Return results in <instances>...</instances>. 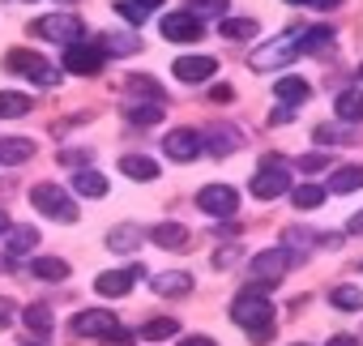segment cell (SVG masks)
<instances>
[{"label":"cell","instance_id":"6da1fadb","mask_svg":"<svg viewBox=\"0 0 363 346\" xmlns=\"http://www.w3.org/2000/svg\"><path fill=\"white\" fill-rule=\"evenodd\" d=\"M231 320H235L240 329H248V337H252L257 346H265V342L274 337V303H269L261 291H244V295H235V303H231Z\"/></svg>","mask_w":363,"mask_h":346},{"label":"cell","instance_id":"7a4b0ae2","mask_svg":"<svg viewBox=\"0 0 363 346\" xmlns=\"http://www.w3.org/2000/svg\"><path fill=\"white\" fill-rule=\"evenodd\" d=\"M299 257H295V248H286V244H278V248H265V252H257L252 257V265H248V282H252V291H274L286 274H291V265H295Z\"/></svg>","mask_w":363,"mask_h":346},{"label":"cell","instance_id":"3957f363","mask_svg":"<svg viewBox=\"0 0 363 346\" xmlns=\"http://www.w3.org/2000/svg\"><path fill=\"white\" fill-rule=\"evenodd\" d=\"M30 201H35V210L43 214V218H52V223H77V201L60 189V184H35L30 189Z\"/></svg>","mask_w":363,"mask_h":346},{"label":"cell","instance_id":"277c9868","mask_svg":"<svg viewBox=\"0 0 363 346\" xmlns=\"http://www.w3.org/2000/svg\"><path fill=\"white\" fill-rule=\"evenodd\" d=\"M5 69H9L13 77L35 82V86H56V82H60V73H56L39 52H30V48H13V52L5 56Z\"/></svg>","mask_w":363,"mask_h":346},{"label":"cell","instance_id":"5b68a950","mask_svg":"<svg viewBox=\"0 0 363 346\" xmlns=\"http://www.w3.org/2000/svg\"><path fill=\"white\" fill-rule=\"evenodd\" d=\"M303 52H299V30H286V35H278L274 43H265V48H257L252 56H248V65L257 69V73H265V69H282V65H291V60H299Z\"/></svg>","mask_w":363,"mask_h":346},{"label":"cell","instance_id":"8992f818","mask_svg":"<svg viewBox=\"0 0 363 346\" xmlns=\"http://www.w3.org/2000/svg\"><path fill=\"white\" fill-rule=\"evenodd\" d=\"M252 197L257 201H274V197H282V193H291V171L278 162V158H265L261 162V171L252 176Z\"/></svg>","mask_w":363,"mask_h":346},{"label":"cell","instance_id":"52a82bcc","mask_svg":"<svg viewBox=\"0 0 363 346\" xmlns=\"http://www.w3.org/2000/svg\"><path fill=\"white\" fill-rule=\"evenodd\" d=\"M35 35L69 48V43H82V39H86V26H82V18H73V13H48V18L35 22Z\"/></svg>","mask_w":363,"mask_h":346},{"label":"cell","instance_id":"ba28073f","mask_svg":"<svg viewBox=\"0 0 363 346\" xmlns=\"http://www.w3.org/2000/svg\"><path fill=\"white\" fill-rule=\"evenodd\" d=\"M103 65H107V52L99 48V43H69L65 48V69L69 73H82V77H94V73H103Z\"/></svg>","mask_w":363,"mask_h":346},{"label":"cell","instance_id":"9c48e42d","mask_svg":"<svg viewBox=\"0 0 363 346\" xmlns=\"http://www.w3.org/2000/svg\"><path fill=\"white\" fill-rule=\"evenodd\" d=\"M197 210L210 214V218H231V214L240 210V193H235L231 184H206V189L197 193Z\"/></svg>","mask_w":363,"mask_h":346},{"label":"cell","instance_id":"30bf717a","mask_svg":"<svg viewBox=\"0 0 363 346\" xmlns=\"http://www.w3.org/2000/svg\"><path fill=\"white\" fill-rule=\"evenodd\" d=\"M73 333H77V337H107V342H116L120 320H116V312L90 308V312H77V316H73Z\"/></svg>","mask_w":363,"mask_h":346},{"label":"cell","instance_id":"8fae6325","mask_svg":"<svg viewBox=\"0 0 363 346\" xmlns=\"http://www.w3.org/2000/svg\"><path fill=\"white\" fill-rule=\"evenodd\" d=\"M162 39H167V43H197V39H201V18L189 13V9L162 13Z\"/></svg>","mask_w":363,"mask_h":346},{"label":"cell","instance_id":"7c38bea8","mask_svg":"<svg viewBox=\"0 0 363 346\" xmlns=\"http://www.w3.org/2000/svg\"><path fill=\"white\" fill-rule=\"evenodd\" d=\"M162 154L175 158V162H193L197 154H206L201 133H197V128H171V133L162 137Z\"/></svg>","mask_w":363,"mask_h":346},{"label":"cell","instance_id":"4fadbf2b","mask_svg":"<svg viewBox=\"0 0 363 346\" xmlns=\"http://www.w3.org/2000/svg\"><path fill=\"white\" fill-rule=\"evenodd\" d=\"M137 278H145V269L141 265H128V269H103L99 278H94V291L99 295H107V299H120V295H128L133 291V282Z\"/></svg>","mask_w":363,"mask_h":346},{"label":"cell","instance_id":"5bb4252c","mask_svg":"<svg viewBox=\"0 0 363 346\" xmlns=\"http://www.w3.org/2000/svg\"><path fill=\"white\" fill-rule=\"evenodd\" d=\"M171 73L184 82V86H201V82H210V77L218 73V60H214V56H179V60L171 65Z\"/></svg>","mask_w":363,"mask_h":346},{"label":"cell","instance_id":"9a60e30c","mask_svg":"<svg viewBox=\"0 0 363 346\" xmlns=\"http://www.w3.org/2000/svg\"><path fill=\"white\" fill-rule=\"evenodd\" d=\"M201 145H206L210 154L227 158V154H235V150H240V128H231V124H210V128L201 133Z\"/></svg>","mask_w":363,"mask_h":346},{"label":"cell","instance_id":"2e32d148","mask_svg":"<svg viewBox=\"0 0 363 346\" xmlns=\"http://www.w3.org/2000/svg\"><path fill=\"white\" fill-rule=\"evenodd\" d=\"M150 240H154L158 248H167V252H189V248H193L189 227H179V223H158V227L150 231Z\"/></svg>","mask_w":363,"mask_h":346},{"label":"cell","instance_id":"e0dca14e","mask_svg":"<svg viewBox=\"0 0 363 346\" xmlns=\"http://www.w3.org/2000/svg\"><path fill=\"white\" fill-rule=\"evenodd\" d=\"M333 116L342 124H363V86H346L337 99H333Z\"/></svg>","mask_w":363,"mask_h":346},{"label":"cell","instance_id":"ac0fdd59","mask_svg":"<svg viewBox=\"0 0 363 346\" xmlns=\"http://www.w3.org/2000/svg\"><path fill=\"white\" fill-rule=\"evenodd\" d=\"M150 286H154V295H162V299H179V295H189V291H193V274L171 269V274H158Z\"/></svg>","mask_w":363,"mask_h":346},{"label":"cell","instance_id":"d6986e66","mask_svg":"<svg viewBox=\"0 0 363 346\" xmlns=\"http://www.w3.org/2000/svg\"><path fill=\"white\" fill-rule=\"evenodd\" d=\"M308 94H312V86L303 82V77H274V99L278 103H286V107H299V103H308Z\"/></svg>","mask_w":363,"mask_h":346},{"label":"cell","instance_id":"ffe728a7","mask_svg":"<svg viewBox=\"0 0 363 346\" xmlns=\"http://www.w3.org/2000/svg\"><path fill=\"white\" fill-rule=\"evenodd\" d=\"M120 171H124L128 180H137V184L158 180V162H154V158H145V154H124V158H120Z\"/></svg>","mask_w":363,"mask_h":346},{"label":"cell","instance_id":"44dd1931","mask_svg":"<svg viewBox=\"0 0 363 346\" xmlns=\"http://www.w3.org/2000/svg\"><path fill=\"white\" fill-rule=\"evenodd\" d=\"M162 116H167V103H128V107H124V120L137 124V128H150V124H158Z\"/></svg>","mask_w":363,"mask_h":346},{"label":"cell","instance_id":"7402d4cb","mask_svg":"<svg viewBox=\"0 0 363 346\" xmlns=\"http://www.w3.org/2000/svg\"><path fill=\"white\" fill-rule=\"evenodd\" d=\"M359 189H363V167H337L325 184V193H359Z\"/></svg>","mask_w":363,"mask_h":346},{"label":"cell","instance_id":"603a6c76","mask_svg":"<svg viewBox=\"0 0 363 346\" xmlns=\"http://www.w3.org/2000/svg\"><path fill=\"white\" fill-rule=\"evenodd\" d=\"M30 278H39V282H65V278H69V261H60V257H39V261H30Z\"/></svg>","mask_w":363,"mask_h":346},{"label":"cell","instance_id":"cb8c5ba5","mask_svg":"<svg viewBox=\"0 0 363 346\" xmlns=\"http://www.w3.org/2000/svg\"><path fill=\"white\" fill-rule=\"evenodd\" d=\"M30 154H35V141H26V137H0V162H5V167H18Z\"/></svg>","mask_w":363,"mask_h":346},{"label":"cell","instance_id":"d4e9b609","mask_svg":"<svg viewBox=\"0 0 363 346\" xmlns=\"http://www.w3.org/2000/svg\"><path fill=\"white\" fill-rule=\"evenodd\" d=\"M329 43H333V26H308V30H299V52L303 56H316Z\"/></svg>","mask_w":363,"mask_h":346},{"label":"cell","instance_id":"484cf974","mask_svg":"<svg viewBox=\"0 0 363 346\" xmlns=\"http://www.w3.org/2000/svg\"><path fill=\"white\" fill-rule=\"evenodd\" d=\"M73 189L82 197H107V176H99L94 167H82L77 176H73Z\"/></svg>","mask_w":363,"mask_h":346},{"label":"cell","instance_id":"4316f807","mask_svg":"<svg viewBox=\"0 0 363 346\" xmlns=\"http://www.w3.org/2000/svg\"><path fill=\"white\" fill-rule=\"evenodd\" d=\"M218 30H223V39L244 43V39H257V30H261V26H257L252 18H223V26H218Z\"/></svg>","mask_w":363,"mask_h":346},{"label":"cell","instance_id":"83f0119b","mask_svg":"<svg viewBox=\"0 0 363 346\" xmlns=\"http://www.w3.org/2000/svg\"><path fill=\"white\" fill-rule=\"evenodd\" d=\"M329 303H333L337 312H363V291L350 286V282H346V286H333V291H329Z\"/></svg>","mask_w":363,"mask_h":346},{"label":"cell","instance_id":"f1b7e54d","mask_svg":"<svg viewBox=\"0 0 363 346\" xmlns=\"http://www.w3.org/2000/svg\"><path fill=\"white\" fill-rule=\"evenodd\" d=\"M35 103H30V94H13V90H0V120H18V116H26Z\"/></svg>","mask_w":363,"mask_h":346},{"label":"cell","instance_id":"f546056e","mask_svg":"<svg viewBox=\"0 0 363 346\" xmlns=\"http://www.w3.org/2000/svg\"><path fill=\"white\" fill-rule=\"evenodd\" d=\"M325 197H329V193H325L320 184H299V189H291V206H295V210H320Z\"/></svg>","mask_w":363,"mask_h":346},{"label":"cell","instance_id":"4dcf8cb0","mask_svg":"<svg viewBox=\"0 0 363 346\" xmlns=\"http://www.w3.org/2000/svg\"><path fill=\"white\" fill-rule=\"evenodd\" d=\"M107 248H111V252H137V248H141V231H137V227H111Z\"/></svg>","mask_w":363,"mask_h":346},{"label":"cell","instance_id":"1f68e13d","mask_svg":"<svg viewBox=\"0 0 363 346\" xmlns=\"http://www.w3.org/2000/svg\"><path fill=\"white\" fill-rule=\"evenodd\" d=\"M128 94H150V103H167V90L154 77H145V73H133L128 77Z\"/></svg>","mask_w":363,"mask_h":346},{"label":"cell","instance_id":"d6a6232c","mask_svg":"<svg viewBox=\"0 0 363 346\" xmlns=\"http://www.w3.org/2000/svg\"><path fill=\"white\" fill-rule=\"evenodd\" d=\"M35 244H39V231L35 227H9V252L13 257H26Z\"/></svg>","mask_w":363,"mask_h":346},{"label":"cell","instance_id":"836d02e7","mask_svg":"<svg viewBox=\"0 0 363 346\" xmlns=\"http://www.w3.org/2000/svg\"><path fill=\"white\" fill-rule=\"evenodd\" d=\"M175 333H179V320L175 316H158V320L141 325V337L145 342H162V337H175Z\"/></svg>","mask_w":363,"mask_h":346},{"label":"cell","instance_id":"e575fe53","mask_svg":"<svg viewBox=\"0 0 363 346\" xmlns=\"http://www.w3.org/2000/svg\"><path fill=\"white\" fill-rule=\"evenodd\" d=\"M22 320H26V329H35V333H52V308H43V303H30L26 312H22Z\"/></svg>","mask_w":363,"mask_h":346},{"label":"cell","instance_id":"d590c367","mask_svg":"<svg viewBox=\"0 0 363 346\" xmlns=\"http://www.w3.org/2000/svg\"><path fill=\"white\" fill-rule=\"evenodd\" d=\"M312 137H316L320 145H359V137H354V133H342V128H329V124H320Z\"/></svg>","mask_w":363,"mask_h":346},{"label":"cell","instance_id":"8d00e7d4","mask_svg":"<svg viewBox=\"0 0 363 346\" xmlns=\"http://www.w3.org/2000/svg\"><path fill=\"white\" fill-rule=\"evenodd\" d=\"M189 13H197V18H206V13H223L227 5H231V0H189Z\"/></svg>","mask_w":363,"mask_h":346},{"label":"cell","instance_id":"74e56055","mask_svg":"<svg viewBox=\"0 0 363 346\" xmlns=\"http://www.w3.org/2000/svg\"><path fill=\"white\" fill-rule=\"evenodd\" d=\"M116 13H120L124 22H133V26H141V22H145V13L133 5V0H120V5H116Z\"/></svg>","mask_w":363,"mask_h":346},{"label":"cell","instance_id":"f35d334b","mask_svg":"<svg viewBox=\"0 0 363 346\" xmlns=\"http://www.w3.org/2000/svg\"><path fill=\"white\" fill-rule=\"evenodd\" d=\"M13 316H18V303L0 295V329H9V325H13Z\"/></svg>","mask_w":363,"mask_h":346},{"label":"cell","instance_id":"ab89813d","mask_svg":"<svg viewBox=\"0 0 363 346\" xmlns=\"http://www.w3.org/2000/svg\"><path fill=\"white\" fill-rule=\"evenodd\" d=\"M325 167H329L325 154H303V158H299V171H325Z\"/></svg>","mask_w":363,"mask_h":346},{"label":"cell","instance_id":"60d3db41","mask_svg":"<svg viewBox=\"0 0 363 346\" xmlns=\"http://www.w3.org/2000/svg\"><path fill=\"white\" fill-rule=\"evenodd\" d=\"M286 5H308V9H337L342 0H286Z\"/></svg>","mask_w":363,"mask_h":346},{"label":"cell","instance_id":"b9f144b4","mask_svg":"<svg viewBox=\"0 0 363 346\" xmlns=\"http://www.w3.org/2000/svg\"><path fill=\"white\" fill-rule=\"evenodd\" d=\"M329 346H363V342H359L354 333H333V337H329Z\"/></svg>","mask_w":363,"mask_h":346},{"label":"cell","instance_id":"7bdbcfd3","mask_svg":"<svg viewBox=\"0 0 363 346\" xmlns=\"http://www.w3.org/2000/svg\"><path fill=\"white\" fill-rule=\"evenodd\" d=\"M179 346H218V342H214V337H206V333H193V337L179 342Z\"/></svg>","mask_w":363,"mask_h":346},{"label":"cell","instance_id":"ee69618b","mask_svg":"<svg viewBox=\"0 0 363 346\" xmlns=\"http://www.w3.org/2000/svg\"><path fill=\"white\" fill-rule=\"evenodd\" d=\"M291 120H295V107H286V103H282V107L274 111V124H291Z\"/></svg>","mask_w":363,"mask_h":346},{"label":"cell","instance_id":"f6af8a7d","mask_svg":"<svg viewBox=\"0 0 363 346\" xmlns=\"http://www.w3.org/2000/svg\"><path fill=\"white\" fill-rule=\"evenodd\" d=\"M346 235H363V210H359V214L346 223Z\"/></svg>","mask_w":363,"mask_h":346},{"label":"cell","instance_id":"bcb514c9","mask_svg":"<svg viewBox=\"0 0 363 346\" xmlns=\"http://www.w3.org/2000/svg\"><path fill=\"white\" fill-rule=\"evenodd\" d=\"M214 99H218V103H231V99H235V90H231V86H214Z\"/></svg>","mask_w":363,"mask_h":346},{"label":"cell","instance_id":"7dc6e473","mask_svg":"<svg viewBox=\"0 0 363 346\" xmlns=\"http://www.w3.org/2000/svg\"><path fill=\"white\" fill-rule=\"evenodd\" d=\"M133 5H137V9H141V13H154V9H158V5H162V0H133Z\"/></svg>","mask_w":363,"mask_h":346},{"label":"cell","instance_id":"c3c4849f","mask_svg":"<svg viewBox=\"0 0 363 346\" xmlns=\"http://www.w3.org/2000/svg\"><path fill=\"white\" fill-rule=\"evenodd\" d=\"M5 231H9V214H5V210H0V235H5Z\"/></svg>","mask_w":363,"mask_h":346},{"label":"cell","instance_id":"681fc988","mask_svg":"<svg viewBox=\"0 0 363 346\" xmlns=\"http://www.w3.org/2000/svg\"><path fill=\"white\" fill-rule=\"evenodd\" d=\"M359 86H363V65H359Z\"/></svg>","mask_w":363,"mask_h":346}]
</instances>
